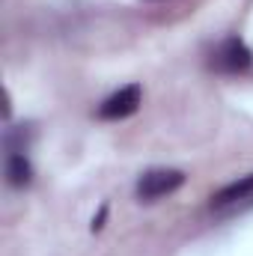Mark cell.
Wrapping results in <instances>:
<instances>
[{"instance_id": "cell-1", "label": "cell", "mask_w": 253, "mask_h": 256, "mask_svg": "<svg viewBox=\"0 0 253 256\" xmlns=\"http://www.w3.org/2000/svg\"><path fill=\"white\" fill-rule=\"evenodd\" d=\"M185 185V173L182 170H170V167H155V170H146L137 182V196L140 202H155L167 194L179 191Z\"/></svg>"}, {"instance_id": "cell-2", "label": "cell", "mask_w": 253, "mask_h": 256, "mask_svg": "<svg viewBox=\"0 0 253 256\" xmlns=\"http://www.w3.org/2000/svg\"><path fill=\"white\" fill-rule=\"evenodd\" d=\"M253 63V51L244 45V39L238 36H230L224 39L214 51H212V60L208 66L220 74H238V72H248Z\"/></svg>"}, {"instance_id": "cell-3", "label": "cell", "mask_w": 253, "mask_h": 256, "mask_svg": "<svg viewBox=\"0 0 253 256\" xmlns=\"http://www.w3.org/2000/svg\"><path fill=\"white\" fill-rule=\"evenodd\" d=\"M140 86L137 84H128L122 90H116L110 98H104L102 102V108H98V120H126L131 114H137V108H140Z\"/></svg>"}, {"instance_id": "cell-4", "label": "cell", "mask_w": 253, "mask_h": 256, "mask_svg": "<svg viewBox=\"0 0 253 256\" xmlns=\"http://www.w3.org/2000/svg\"><path fill=\"white\" fill-rule=\"evenodd\" d=\"M244 202H253V173L226 185V188H220L212 196V208H218V212L220 208H242Z\"/></svg>"}, {"instance_id": "cell-5", "label": "cell", "mask_w": 253, "mask_h": 256, "mask_svg": "<svg viewBox=\"0 0 253 256\" xmlns=\"http://www.w3.org/2000/svg\"><path fill=\"white\" fill-rule=\"evenodd\" d=\"M30 176H33V167L27 161V146L9 143V155H6V179H9V185L24 188V185H30Z\"/></svg>"}]
</instances>
